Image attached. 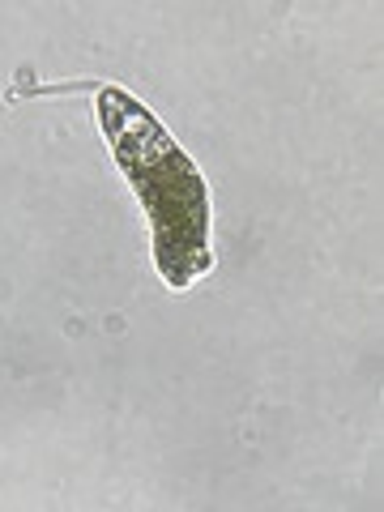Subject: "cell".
Segmentation results:
<instances>
[{"label": "cell", "instance_id": "cell-1", "mask_svg": "<svg viewBox=\"0 0 384 512\" xmlns=\"http://www.w3.org/2000/svg\"><path fill=\"white\" fill-rule=\"evenodd\" d=\"M99 124L116 150L128 184L154 222V261L167 286L184 291L192 278L210 274V192L192 158L175 146L146 103L120 86L99 90Z\"/></svg>", "mask_w": 384, "mask_h": 512}]
</instances>
